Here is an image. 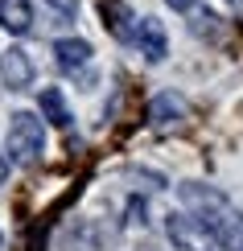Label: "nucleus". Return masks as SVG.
I'll list each match as a JSON object with an SVG mask.
<instances>
[{
    "instance_id": "f257e3e1",
    "label": "nucleus",
    "mask_w": 243,
    "mask_h": 251,
    "mask_svg": "<svg viewBox=\"0 0 243 251\" xmlns=\"http://www.w3.org/2000/svg\"><path fill=\"white\" fill-rule=\"evenodd\" d=\"M182 202L189 206V214H198L206 223V231L215 235V243H223L227 251H243V214L218 190H210V185L202 190L198 181H186Z\"/></svg>"
},
{
    "instance_id": "f03ea898",
    "label": "nucleus",
    "mask_w": 243,
    "mask_h": 251,
    "mask_svg": "<svg viewBox=\"0 0 243 251\" xmlns=\"http://www.w3.org/2000/svg\"><path fill=\"white\" fill-rule=\"evenodd\" d=\"M4 152L8 161L17 165H33L41 152H46V124H41L33 111H17L8 120V132H4Z\"/></svg>"
},
{
    "instance_id": "7ed1b4c3",
    "label": "nucleus",
    "mask_w": 243,
    "mask_h": 251,
    "mask_svg": "<svg viewBox=\"0 0 243 251\" xmlns=\"http://www.w3.org/2000/svg\"><path fill=\"white\" fill-rule=\"evenodd\" d=\"M165 231H169V239H173V247H177V251H206L210 243H215V235L206 231V223H202L198 214H189V210L169 214Z\"/></svg>"
},
{
    "instance_id": "20e7f679",
    "label": "nucleus",
    "mask_w": 243,
    "mask_h": 251,
    "mask_svg": "<svg viewBox=\"0 0 243 251\" xmlns=\"http://www.w3.org/2000/svg\"><path fill=\"white\" fill-rule=\"evenodd\" d=\"M0 78H4L8 91H25L33 82V62H29V54L21 46H8L0 54Z\"/></svg>"
},
{
    "instance_id": "39448f33",
    "label": "nucleus",
    "mask_w": 243,
    "mask_h": 251,
    "mask_svg": "<svg viewBox=\"0 0 243 251\" xmlns=\"http://www.w3.org/2000/svg\"><path fill=\"white\" fill-rule=\"evenodd\" d=\"M136 41H140V54L149 58V62H165V54H169V41H165V25H161L157 17L136 21Z\"/></svg>"
},
{
    "instance_id": "423d86ee",
    "label": "nucleus",
    "mask_w": 243,
    "mask_h": 251,
    "mask_svg": "<svg viewBox=\"0 0 243 251\" xmlns=\"http://www.w3.org/2000/svg\"><path fill=\"white\" fill-rule=\"evenodd\" d=\"M37 111H41V120H50L54 128H70V103L62 95V87H41Z\"/></svg>"
},
{
    "instance_id": "0eeeda50",
    "label": "nucleus",
    "mask_w": 243,
    "mask_h": 251,
    "mask_svg": "<svg viewBox=\"0 0 243 251\" xmlns=\"http://www.w3.org/2000/svg\"><path fill=\"white\" fill-rule=\"evenodd\" d=\"M0 29L8 33H29L33 29V4L29 0H0Z\"/></svg>"
},
{
    "instance_id": "6e6552de",
    "label": "nucleus",
    "mask_w": 243,
    "mask_h": 251,
    "mask_svg": "<svg viewBox=\"0 0 243 251\" xmlns=\"http://www.w3.org/2000/svg\"><path fill=\"white\" fill-rule=\"evenodd\" d=\"M54 54H58V66L62 70H82L91 62V41H82V37H62L54 41Z\"/></svg>"
},
{
    "instance_id": "1a4fd4ad",
    "label": "nucleus",
    "mask_w": 243,
    "mask_h": 251,
    "mask_svg": "<svg viewBox=\"0 0 243 251\" xmlns=\"http://www.w3.org/2000/svg\"><path fill=\"white\" fill-rule=\"evenodd\" d=\"M186 116V103L177 99V95H157L153 103H149V124H157V128H165V124H173V120H182Z\"/></svg>"
},
{
    "instance_id": "9d476101",
    "label": "nucleus",
    "mask_w": 243,
    "mask_h": 251,
    "mask_svg": "<svg viewBox=\"0 0 243 251\" xmlns=\"http://www.w3.org/2000/svg\"><path fill=\"white\" fill-rule=\"evenodd\" d=\"M99 13H103V25H108V29H111V33L120 37V41L136 37V33H132V25H128V21H132V13L120 4V0H103V4H99Z\"/></svg>"
},
{
    "instance_id": "9b49d317",
    "label": "nucleus",
    "mask_w": 243,
    "mask_h": 251,
    "mask_svg": "<svg viewBox=\"0 0 243 251\" xmlns=\"http://www.w3.org/2000/svg\"><path fill=\"white\" fill-rule=\"evenodd\" d=\"M50 4H54L58 13H75V8H79V0H50Z\"/></svg>"
},
{
    "instance_id": "f8f14e48",
    "label": "nucleus",
    "mask_w": 243,
    "mask_h": 251,
    "mask_svg": "<svg viewBox=\"0 0 243 251\" xmlns=\"http://www.w3.org/2000/svg\"><path fill=\"white\" fill-rule=\"evenodd\" d=\"M165 4H169V8H173V13H186V8H189V4H194V0H165Z\"/></svg>"
},
{
    "instance_id": "ddd939ff",
    "label": "nucleus",
    "mask_w": 243,
    "mask_h": 251,
    "mask_svg": "<svg viewBox=\"0 0 243 251\" xmlns=\"http://www.w3.org/2000/svg\"><path fill=\"white\" fill-rule=\"evenodd\" d=\"M4 181H8V156L0 152V185H4Z\"/></svg>"
},
{
    "instance_id": "4468645a",
    "label": "nucleus",
    "mask_w": 243,
    "mask_h": 251,
    "mask_svg": "<svg viewBox=\"0 0 243 251\" xmlns=\"http://www.w3.org/2000/svg\"><path fill=\"white\" fill-rule=\"evenodd\" d=\"M0 251H4V235H0Z\"/></svg>"
}]
</instances>
